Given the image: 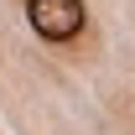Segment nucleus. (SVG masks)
<instances>
[{"mask_svg": "<svg viewBox=\"0 0 135 135\" xmlns=\"http://www.w3.org/2000/svg\"><path fill=\"white\" fill-rule=\"evenodd\" d=\"M83 0H26V21L42 42H73L83 31Z\"/></svg>", "mask_w": 135, "mask_h": 135, "instance_id": "obj_1", "label": "nucleus"}]
</instances>
